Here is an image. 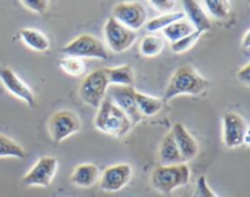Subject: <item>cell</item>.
Returning a JSON list of instances; mask_svg holds the SVG:
<instances>
[{"label": "cell", "instance_id": "29", "mask_svg": "<svg viewBox=\"0 0 250 197\" xmlns=\"http://www.w3.org/2000/svg\"><path fill=\"white\" fill-rule=\"evenodd\" d=\"M149 4L158 11L167 14L175 7L176 1H172V0H151V1H149Z\"/></svg>", "mask_w": 250, "mask_h": 197}, {"label": "cell", "instance_id": "5", "mask_svg": "<svg viewBox=\"0 0 250 197\" xmlns=\"http://www.w3.org/2000/svg\"><path fill=\"white\" fill-rule=\"evenodd\" d=\"M62 51L72 58H95L106 60L109 58L106 48L100 39L92 34H81L62 48Z\"/></svg>", "mask_w": 250, "mask_h": 197}, {"label": "cell", "instance_id": "13", "mask_svg": "<svg viewBox=\"0 0 250 197\" xmlns=\"http://www.w3.org/2000/svg\"><path fill=\"white\" fill-rule=\"evenodd\" d=\"M0 81H1L2 86L12 96L17 97L19 99L23 100L31 108L36 107V97H34V93L32 92L28 85H26L11 69L0 68Z\"/></svg>", "mask_w": 250, "mask_h": 197}, {"label": "cell", "instance_id": "16", "mask_svg": "<svg viewBox=\"0 0 250 197\" xmlns=\"http://www.w3.org/2000/svg\"><path fill=\"white\" fill-rule=\"evenodd\" d=\"M99 168L92 163L80 164L75 168L71 181L80 188H90L99 180Z\"/></svg>", "mask_w": 250, "mask_h": 197}, {"label": "cell", "instance_id": "30", "mask_svg": "<svg viewBox=\"0 0 250 197\" xmlns=\"http://www.w3.org/2000/svg\"><path fill=\"white\" fill-rule=\"evenodd\" d=\"M198 190H199L200 197H217L216 194L210 188L205 176H200L198 179Z\"/></svg>", "mask_w": 250, "mask_h": 197}, {"label": "cell", "instance_id": "22", "mask_svg": "<svg viewBox=\"0 0 250 197\" xmlns=\"http://www.w3.org/2000/svg\"><path fill=\"white\" fill-rule=\"evenodd\" d=\"M185 17H186L185 12H182V11L167 12V14L160 15V16L150 20V21L146 24V31H149V32L160 31V29L166 28L167 26H170V25L180 21V20H183Z\"/></svg>", "mask_w": 250, "mask_h": 197}, {"label": "cell", "instance_id": "17", "mask_svg": "<svg viewBox=\"0 0 250 197\" xmlns=\"http://www.w3.org/2000/svg\"><path fill=\"white\" fill-rule=\"evenodd\" d=\"M159 158H160L161 166H176V164L183 163V159L171 131L164 137L163 142H161L160 149H159Z\"/></svg>", "mask_w": 250, "mask_h": 197}, {"label": "cell", "instance_id": "2", "mask_svg": "<svg viewBox=\"0 0 250 197\" xmlns=\"http://www.w3.org/2000/svg\"><path fill=\"white\" fill-rule=\"evenodd\" d=\"M94 125L100 132L114 137L125 136L133 126L127 115L110 98H105L98 107Z\"/></svg>", "mask_w": 250, "mask_h": 197}, {"label": "cell", "instance_id": "10", "mask_svg": "<svg viewBox=\"0 0 250 197\" xmlns=\"http://www.w3.org/2000/svg\"><path fill=\"white\" fill-rule=\"evenodd\" d=\"M136 92L133 86H112L109 97L112 103L127 115L132 125L138 124L143 118L137 107Z\"/></svg>", "mask_w": 250, "mask_h": 197}, {"label": "cell", "instance_id": "6", "mask_svg": "<svg viewBox=\"0 0 250 197\" xmlns=\"http://www.w3.org/2000/svg\"><path fill=\"white\" fill-rule=\"evenodd\" d=\"M224 144L227 148L249 145L248 123L234 112H229L224 115Z\"/></svg>", "mask_w": 250, "mask_h": 197}, {"label": "cell", "instance_id": "28", "mask_svg": "<svg viewBox=\"0 0 250 197\" xmlns=\"http://www.w3.org/2000/svg\"><path fill=\"white\" fill-rule=\"evenodd\" d=\"M21 2L27 9H29L33 12H38V14H44L46 9H48L49 4L46 0H23Z\"/></svg>", "mask_w": 250, "mask_h": 197}, {"label": "cell", "instance_id": "18", "mask_svg": "<svg viewBox=\"0 0 250 197\" xmlns=\"http://www.w3.org/2000/svg\"><path fill=\"white\" fill-rule=\"evenodd\" d=\"M20 38L27 47L37 51H45L50 47L49 39L42 32L37 31L34 28L21 29L20 31Z\"/></svg>", "mask_w": 250, "mask_h": 197}, {"label": "cell", "instance_id": "12", "mask_svg": "<svg viewBox=\"0 0 250 197\" xmlns=\"http://www.w3.org/2000/svg\"><path fill=\"white\" fill-rule=\"evenodd\" d=\"M132 167L121 163L109 167L104 171L100 178V188L106 193H117L122 190L132 178Z\"/></svg>", "mask_w": 250, "mask_h": 197}, {"label": "cell", "instance_id": "7", "mask_svg": "<svg viewBox=\"0 0 250 197\" xmlns=\"http://www.w3.org/2000/svg\"><path fill=\"white\" fill-rule=\"evenodd\" d=\"M105 41L114 53H124L136 42L137 33L110 17L105 24Z\"/></svg>", "mask_w": 250, "mask_h": 197}, {"label": "cell", "instance_id": "14", "mask_svg": "<svg viewBox=\"0 0 250 197\" xmlns=\"http://www.w3.org/2000/svg\"><path fill=\"white\" fill-rule=\"evenodd\" d=\"M171 132H172L173 139H175L178 151L183 159V163L194 159L199 152V146L194 137L189 134V131L181 123H177L173 125Z\"/></svg>", "mask_w": 250, "mask_h": 197}, {"label": "cell", "instance_id": "27", "mask_svg": "<svg viewBox=\"0 0 250 197\" xmlns=\"http://www.w3.org/2000/svg\"><path fill=\"white\" fill-rule=\"evenodd\" d=\"M205 6L208 7L211 16H214L215 19H226L229 14V2L224 1V0H207Z\"/></svg>", "mask_w": 250, "mask_h": 197}, {"label": "cell", "instance_id": "24", "mask_svg": "<svg viewBox=\"0 0 250 197\" xmlns=\"http://www.w3.org/2000/svg\"><path fill=\"white\" fill-rule=\"evenodd\" d=\"M4 157L22 159L26 157V151L14 140L0 134V158H4Z\"/></svg>", "mask_w": 250, "mask_h": 197}, {"label": "cell", "instance_id": "8", "mask_svg": "<svg viewBox=\"0 0 250 197\" xmlns=\"http://www.w3.org/2000/svg\"><path fill=\"white\" fill-rule=\"evenodd\" d=\"M49 134L55 142H62L81 129L80 118L71 110H60L49 120Z\"/></svg>", "mask_w": 250, "mask_h": 197}, {"label": "cell", "instance_id": "31", "mask_svg": "<svg viewBox=\"0 0 250 197\" xmlns=\"http://www.w3.org/2000/svg\"><path fill=\"white\" fill-rule=\"evenodd\" d=\"M237 77L246 86H250V64H246L237 74Z\"/></svg>", "mask_w": 250, "mask_h": 197}, {"label": "cell", "instance_id": "1", "mask_svg": "<svg viewBox=\"0 0 250 197\" xmlns=\"http://www.w3.org/2000/svg\"><path fill=\"white\" fill-rule=\"evenodd\" d=\"M209 86V81L203 77L193 66L183 65L176 69L172 77L170 78L165 93L164 102H168L178 96H197L204 92Z\"/></svg>", "mask_w": 250, "mask_h": 197}, {"label": "cell", "instance_id": "9", "mask_svg": "<svg viewBox=\"0 0 250 197\" xmlns=\"http://www.w3.org/2000/svg\"><path fill=\"white\" fill-rule=\"evenodd\" d=\"M58 171V159L55 157L44 156L38 159L31 171L22 178L26 186H42L48 188Z\"/></svg>", "mask_w": 250, "mask_h": 197}, {"label": "cell", "instance_id": "26", "mask_svg": "<svg viewBox=\"0 0 250 197\" xmlns=\"http://www.w3.org/2000/svg\"><path fill=\"white\" fill-rule=\"evenodd\" d=\"M200 36H202V32L194 31L193 33H190V34H188V36L181 38L180 41L171 43V49H172V50L177 54L185 53V51L189 50V49L192 48L195 43H197V41L200 38Z\"/></svg>", "mask_w": 250, "mask_h": 197}, {"label": "cell", "instance_id": "20", "mask_svg": "<svg viewBox=\"0 0 250 197\" xmlns=\"http://www.w3.org/2000/svg\"><path fill=\"white\" fill-rule=\"evenodd\" d=\"M109 83L112 86H133V70L129 65H121L116 68L105 69Z\"/></svg>", "mask_w": 250, "mask_h": 197}, {"label": "cell", "instance_id": "15", "mask_svg": "<svg viewBox=\"0 0 250 197\" xmlns=\"http://www.w3.org/2000/svg\"><path fill=\"white\" fill-rule=\"evenodd\" d=\"M183 7H185V15H187L189 19V24L192 25L195 31H199L202 33L209 31L211 24L199 2L195 0H186L183 1Z\"/></svg>", "mask_w": 250, "mask_h": 197}, {"label": "cell", "instance_id": "19", "mask_svg": "<svg viewBox=\"0 0 250 197\" xmlns=\"http://www.w3.org/2000/svg\"><path fill=\"white\" fill-rule=\"evenodd\" d=\"M136 102L142 117H153L164 108V100L161 98L151 97L144 93L136 92Z\"/></svg>", "mask_w": 250, "mask_h": 197}, {"label": "cell", "instance_id": "3", "mask_svg": "<svg viewBox=\"0 0 250 197\" xmlns=\"http://www.w3.org/2000/svg\"><path fill=\"white\" fill-rule=\"evenodd\" d=\"M151 185L161 194H171L190 180V169L186 163L176 166H159L151 174Z\"/></svg>", "mask_w": 250, "mask_h": 197}, {"label": "cell", "instance_id": "21", "mask_svg": "<svg viewBox=\"0 0 250 197\" xmlns=\"http://www.w3.org/2000/svg\"><path fill=\"white\" fill-rule=\"evenodd\" d=\"M195 29L193 28V26L189 24V21L183 19V20H180V21L175 22V24L170 25V26H167L166 28H164L163 33L164 36L171 42V43H173V42L180 41V39L183 38V37L193 33Z\"/></svg>", "mask_w": 250, "mask_h": 197}, {"label": "cell", "instance_id": "23", "mask_svg": "<svg viewBox=\"0 0 250 197\" xmlns=\"http://www.w3.org/2000/svg\"><path fill=\"white\" fill-rule=\"evenodd\" d=\"M164 47H165V41L163 37L156 36V34H148L143 38L139 49L143 55L155 56L163 51Z\"/></svg>", "mask_w": 250, "mask_h": 197}, {"label": "cell", "instance_id": "11", "mask_svg": "<svg viewBox=\"0 0 250 197\" xmlns=\"http://www.w3.org/2000/svg\"><path fill=\"white\" fill-rule=\"evenodd\" d=\"M112 19L132 31L142 28L146 20V11L139 2H121L112 11Z\"/></svg>", "mask_w": 250, "mask_h": 197}, {"label": "cell", "instance_id": "4", "mask_svg": "<svg viewBox=\"0 0 250 197\" xmlns=\"http://www.w3.org/2000/svg\"><path fill=\"white\" fill-rule=\"evenodd\" d=\"M105 69H98L88 74L80 86V97L85 104L98 108L105 99L107 87H109Z\"/></svg>", "mask_w": 250, "mask_h": 197}, {"label": "cell", "instance_id": "32", "mask_svg": "<svg viewBox=\"0 0 250 197\" xmlns=\"http://www.w3.org/2000/svg\"><path fill=\"white\" fill-rule=\"evenodd\" d=\"M249 36H250V31L246 32V34H244L243 37V43H242V48H243V50L246 51L247 54H249V47H250V43H249Z\"/></svg>", "mask_w": 250, "mask_h": 197}, {"label": "cell", "instance_id": "25", "mask_svg": "<svg viewBox=\"0 0 250 197\" xmlns=\"http://www.w3.org/2000/svg\"><path fill=\"white\" fill-rule=\"evenodd\" d=\"M60 68L71 76H82L85 71V64L82 59L67 56L60 60Z\"/></svg>", "mask_w": 250, "mask_h": 197}]
</instances>
